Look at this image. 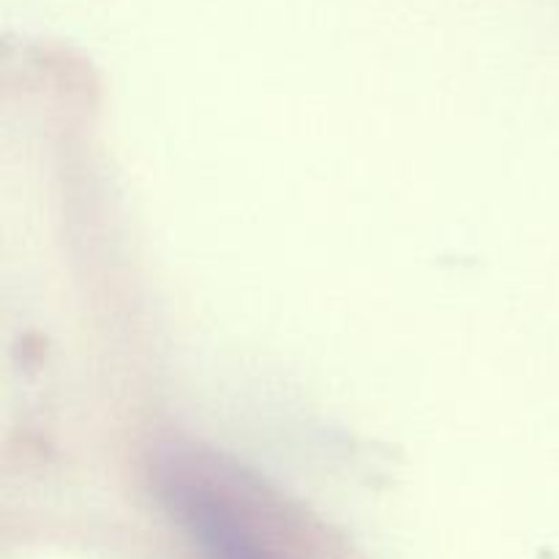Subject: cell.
<instances>
[{
  "label": "cell",
  "mask_w": 559,
  "mask_h": 559,
  "mask_svg": "<svg viewBox=\"0 0 559 559\" xmlns=\"http://www.w3.org/2000/svg\"><path fill=\"white\" fill-rule=\"evenodd\" d=\"M151 489L189 559H338L298 502L224 453L167 448Z\"/></svg>",
  "instance_id": "1"
}]
</instances>
